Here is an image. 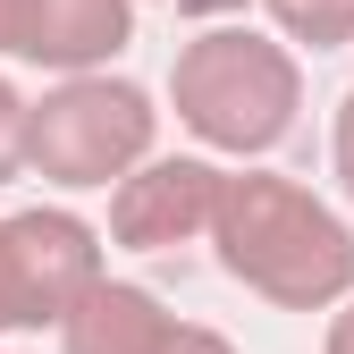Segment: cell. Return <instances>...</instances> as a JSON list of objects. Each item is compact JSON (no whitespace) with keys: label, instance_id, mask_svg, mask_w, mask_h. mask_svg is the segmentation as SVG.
<instances>
[{"label":"cell","instance_id":"obj_1","mask_svg":"<svg viewBox=\"0 0 354 354\" xmlns=\"http://www.w3.org/2000/svg\"><path fill=\"white\" fill-rule=\"evenodd\" d=\"M211 236H219V261L287 313H321L354 287V236L337 228L329 203H313L287 177H228Z\"/></svg>","mask_w":354,"mask_h":354},{"label":"cell","instance_id":"obj_2","mask_svg":"<svg viewBox=\"0 0 354 354\" xmlns=\"http://www.w3.org/2000/svg\"><path fill=\"white\" fill-rule=\"evenodd\" d=\"M169 93H177V118H186L211 152H270L295 127L304 84H295V59L270 34L211 26V34H194L186 51H177Z\"/></svg>","mask_w":354,"mask_h":354},{"label":"cell","instance_id":"obj_3","mask_svg":"<svg viewBox=\"0 0 354 354\" xmlns=\"http://www.w3.org/2000/svg\"><path fill=\"white\" fill-rule=\"evenodd\" d=\"M152 152V102L118 76H68L59 93L26 110V160L51 186H127V169Z\"/></svg>","mask_w":354,"mask_h":354},{"label":"cell","instance_id":"obj_4","mask_svg":"<svg viewBox=\"0 0 354 354\" xmlns=\"http://www.w3.org/2000/svg\"><path fill=\"white\" fill-rule=\"evenodd\" d=\"M102 287V245L68 211H17L0 219V329H42Z\"/></svg>","mask_w":354,"mask_h":354},{"label":"cell","instance_id":"obj_5","mask_svg":"<svg viewBox=\"0 0 354 354\" xmlns=\"http://www.w3.org/2000/svg\"><path fill=\"white\" fill-rule=\"evenodd\" d=\"M219 186H228V177L203 169V160H144L118 186V203H110V236L136 245V253L186 245V236H203L219 219Z\"/></svg>","mask_w":354,"mask_h":354},{"label":"cell","instance_id":"obj_6","mask_svg":"<svg viewBox=\"0 0 354 354\" xmlns=\"http://www.w3.org/2000/svg\"><path fill=\"white\" fill-rule=\"evenodd\" d=\"M127 26H136L127 0H34V26H26V51L17 59H42V68L84 76L93 59L127 51Z\"/></svg>","mask_w":354,"mask_h":354},{"label":"cell","instance_id":"obj_7","mask_svg":"<svg viewBox=\"0 0 354 354\" xmlns=\"http://www.w3.org/2000/svg\"><path fill=\"white\" fill-rule=\"evenodd\" d=\"M59 337H68V354H169V346H177V321L160 313L144 287H110V279H102V287L68 313Z\"/></svg>","mask_w":354,"mask_h":354},{"label":"cell","instance_id":"obj_8","mask_svg":"<svg viewBox=\"0 0 354 354\" xmlns=\"http://www.w3.org/2000/svg\"><path fill=\"white\" fill-rule=\"evenodd\" d=\"M270 17L313 42V51H337V42H354V0H270Z\"/></svg>","mask_w":354,"mask_h":354},{"label":"cell","instance_id":"obj_9","mask_svg":"<svg viewBox=\"0 0 354 354\" xmlns=\"http://www.w3.org/2000/svg\"><path fill=\"white\" fill-rule=\"evenodd\" d=\"M17 160H26V102L9 93V76H0V186L17 177Z\"/></svg>","mask_w":354,"mask_h":354},{"label":"cell","instance_id":"obj_10","mask_svg":"<svg viewBox=\"0 0 354 354\" xmlns=\"http://www.w3.org/2000/svg\"><path fill=\"white\" fill-rule=\"evenodd\" d=\"M329 152H337V177H346V194H354V93L337 102V144H329Z\"/></svg>","mask_w":354,"mask_h":354},{"label":"cell","instance_id":"obj_11","mask_svg":"<svg viewBox=\"0 0 354 354\" xmlns=\"http://www.w3.org/2000/svg\"><path fill=\"white\" fill-rule=\"evenodd\" d=\"M26 26H34V0H0V51H26Z\"/></svg>","mask_w":354,"mask_h":354},{"label":"cell","instance_id":"obj_12","mask_svg":"<svg viewBox=\"0 0 354 354\" xmlns=\"http://www.w3.org/2000/svg\"><path fill=\"white\" fill-rule=\"evenodd\" d=\"M169 354H228V337H211V329H177Z\"/></svg>","mask_w":354,"mask_h":354},{"label":"cell","instance_id":"obj_13","mask_svg":"<svg viewBox=\"0 0 354 354\" xmlns=\"http://www.w3.org/2000/svg\"><path fill=\"white\" fill-rule=\"evenodd\" d=\"M329 354H354V304H346V313L329 321Z\"/></svg>","mask_w":354,"mask_h":354},{"label":"cell","instance_id":"obj_14","mask_svg":"<svg viewBox=\"0 0 354 354\" xmlns=\"http://www.w3.org/2000/svg\"><path fill=\"white\" fill-rule=\"evenodd\" d=\"M186 17H228V9H245V0H177Z\"/></svg>","mask_w":354,"mask_h":354}]
</instances>
